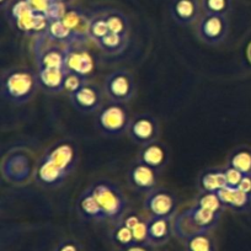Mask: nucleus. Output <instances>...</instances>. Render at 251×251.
I'll list each match as a JSON object with an SVG mask.
<instances>
[{
	"instance_id": "39448f33",
	"label": "nucleus",
	"mask_w": 251,
	"mask_h": 251,
	"mask_svg": "<svg viewBox=\"0 0 251 251\" xmlns=\"http://www.w3.org/2000/svg\"><path fill=\"white\" fill-rule=\"evenodd\" d=\"M102 90L111 102L128 103L137 94V84L133 74L126 69H117L105 76Z\"/></svg>"
},
{
	"instance_id": "aec40b11",
	"label": "nucleus",
	"mask_w": 251,
	"mask_h": 251,
	"mask_svg": "<svg viewBox=\"0 0 251 251\" xmlns=\"http://www.w3.org/2000/svg\"><path fill=\"white\" fill-rule=\"evenodd\" d=\"M75 207L79 216L86 221L106 222V217L101 209L100 204L96 201L94 195L89 191L88 187L79 195Z\"/></svg>"
},
{
	"instance_id": "6ab92c4d",
	"label": "nucleus",
	"mask_w": 251,
	"mask_h": 251,
	"mask_svg": "<svg viewBox=\"0 0 251 251\" xmlns=\"http://www.w3.org/2000/svg\"><path fill=\"white\" fill-rule=\"evenodd\" d=\"M91 16H88L83 10L76 8H68L63 21L71 28L80 43H85L89 41V25H90Z\"/></svg>"
},
{
	"instance_id": "a211bd4d",
	"label": "nucleus",
	"mask_w": 251,
	"mask_h": 251,
	"mask_svg": "<svg viewBox=\"0 0 251 251\" xmlns=\"http://www.w3.org/2000/svg\"><path fill=\"white\" fill-rule=\"evenodd\" d=\"M68 71L62 68H37L40 89L47 94H60L64 91V81Z\"/></svg>"
},
{
	"instance_id": "4c0bfd02",
	"label": "nucleus",
	"mask_w": 251,
	"mask_h": 251,
	"mask_svg": "<svg viewBox=\"0 0 251 251\" xmlns=\"http://www.w3.org/2000/svg\"><path fill=\"white\" fill-rule=\"evenodd\" d=\"M142 221H143V218H141L137 213H127L122 219L123 223L131 229H133L134 226H136L138 223H141Z\"/></svg>"
},
{
	"instance_id": "72a5a7b5",
	"label": "nucleus",
	"mask_w": 251,
	"mask_h": 251,
	"mask_svg": "<svg viewBox=\"0 0 251 251\" xmlns=\"http://www.w3.org/2000/svg\"><path fill=\"white\" fill-rule=\"evenodd\" d=\"M224 174H226V186L228 187H239L241 180H243L244 175L239 170H236L235 168L230 165H226L224 168Z\"/></svg>"
},
{
	"instance_id": "412c9836",
	"label": "nucleus",
	"mask_w": 251,
	"mask_h": 251,
	"mask_svg": "<svg viewBox=\"0 0 251 251\" xmlns=\"http://www.w3.org/2000/svg\"><path fill=\"white\" fill-rule=\"evenodd\" d=\"M139 161L146 165L151 166V169L159 171L163 170L168 163V151L165 147L158 141L143 147L139 153Z\"/></svg>"
},
{
	"instance_id": "c85d7f7f",
	"label": "nucleus",
	"mask_w": 251,
	"mask_h": 251,
	"mask_svg": "<svg viewBox=\"0 0 251 251\" xmlns=\"http://www.w3.org/2000/svg\"><path fill=\"white\" fill-rule=\"evenodd\" d=\"M110 32L106 21L105 14H99V15L91 16L90 25H89V38L94 42H98L99 40L106 36Z\"/></svg>"
},
{
	"instance_id": "b1692460",
	"label": "nucleus",
	"mask_w": 251,
	"mask_h": 251,
	"mask_svg": "<svg viewBox=\"0 0 251 251\" xmlns=\"http://www.w3.org/2000/svg\"><path fill=\"white\" fill-rule=\"evenodd\" d=\"M129 37L117 35V33L108 32L107 35L103 36L101 40L96 42L99 50H102L105 54L108 55H117L125 52L128 47Z\"/></svg>"
},
{
	"instance_id": "9b49d317",
	"label": "nucleus",
	"mask_w": 251,
	"mask_h": 251,
	"mask_svg": "<svg viewBox=\"0 0 251 251\" xmlns=\"http://www.w3.org/2000/svg\"><path fill=\"white\" fill-rule=\"evenodd\" d=\"M43 156L68 176L73 173L78 164L76 148L68 142H59V143L54 144L43 154Z\"/></svg>"
},
{
	"instance_id": "bb28decb",
	"label": "nucleus",
	"mask_w": 251,
	"mask_h": 251,
	"mask_svg": "<svg viewBox=\"0 0 251 251\" xmlns=\"http://www.w3.org/2000/svg\"><path fill=\"white\" fill-rule=\"evenodd\" d=\"M228 165L240 171L243 175H251V148L239 147L229 155Z\"/></svg>"
},
{
	"instance_id": "e433bc0d",
	"label": "nucleus",
	"mask_w": 251,
	"mask_h": 251,
	"mask_svg": "<svg viewBox=\"0 0 251 251\" xmlns=\"http://www.w3.org/2000/svg\"><path fill=\"white\" fill-rule=\"evenodd\" d=\"M26 3L30 5V8L35 13L45 14L46 15V11H47L48 6H50V0H26Z\"/></svg>"
},
{
	"instance_id": "f3484780",
	"label": "nucleus",
	"mask_w": 251,
	"mask_h": 251,
	"mask_svg": "<svg viewBox=\"0 0 251 251\" xmlns=\"http://www.w3.org/2000/svg\"><path fill=\"white\" fill-rule=\"evenodd\" d=\"M148 228V245L159 248L169 243L173 234V219L149 217L147 221Z\"/></svg>"
},
{
	"instance_id": "7ed1b4c3",
	"label": "nucleus",
	"mask_w": 251,
	"mask_h": 251,
	"mask_svg": "<svg viewBox=\"0 0 251 251\" xmlns=\"http://www.w3.org/2000/svg\"><path fill=\"white\" fill-rule=\"evenodd\" d=\"M100 204L106 222L116 224L123 219L128 209V200L117 183L110 180H98L88 186Z\"/></svg>"
},
{
	"instance_id": "c9c22d12",
	"label": "nucleus",
	"mask_w": 251,
	"mask_h": 251,
	"mask_svg": "<svg viewBox=\"0 0 251 251\" xmlns=\"http://www.w3.org/2000/svg\"><path fill=\"white\" fill-rule=\"evenodd\" d=\"M54 251H83V248L74 239H64L55 246Z\"/></svg>"
},
{
	"instance_id": "6e6552de",
	"label": "nucleus",
	"mask_w": 251,
	"mask_h": 251,
	"mask_svg": "<svg viewBox=\"0 0 251 251\" xmlns=\"http://www.w3.org/2000/svg\"><path fill=\"white\" fill-rule=\"evenodd\" d=\"M159 133H160L159 121L151 113H139L132 118L127 131L128 138L142 148L158 141Z\"/></svg>"
},
{
	"instance_id": "393cba45",
	"label": "nucleus",
	"mask_w": 251,
	"mask_h": 251,
	"mask_svg": "<svg viewBox=\"0 0 251 251\" xmlns=\"http://www.w3.org/2000/svg\"><path fill=\"white\" fill-rule=\"evenodd\" d=\"M111 239L113 244L120 249H133L137 246V241L134 239L133 230L126 226L122 221L115 224L112 231H111Z\"/></svg>"
},
{
	"instance_id": "f8f14e48",
	"label": "nucleus",
	"mask_w": 251,
	"mask_h": 251,
	"mask_svg": "<svg viewBox=\"0 0 251 251\" xmlns=\"http://www.w3.org/2000/svg\"><path fill=\"white\" fill-rule=\"evenodd\" d=\"M66 50V69L89 78L94 71V59L90 53L80 43L64 46Z\"/></svg>"
},
{
	"instance_id": "f257e3e1",
	"label": "nucleus",
	"mask_w": 251,
	"mask_h": 251,
	"mask_svg": "<svg viewBox=\"0 0 251 251\" xmlns=\"http://www.w3.org/2000/svg\"><path fill=\"white\" fill-rule=\"evenodd\" d=\"M40 89L37 72L26 67L4 69L0 79V93L3 100L14 105H24L35 98Z\"/></svg>"
},
{
	"instance_id": "ddd939ff",
	"label": "nucleus",
	"mask_w": 251,
	"mask_h": 251,
	"mask_svg": "<svg viewBox=\"0 0 251 251\" xmlns=\"http://www.w3.org/2000/svg\"><path fill=\"white\" fill-rule=\"evenodd\" d=\"M158 174V171L138 160L129 169L128 182L131 187L137 192L148 195L155 188H158L156 187Z\"/></svg>"
},
{
	"instance_id": "2eb2a0df",
	"label": "nucleus",
	"mask_w": 251,
	"mask_h": 251,
	"mask_svg": "<svg viewBox=\"0 0 251 251\" xmlns=\"http://www.w3.org/2000/svg\"><path fill=\"white\" fill-rule=\"evenodd\" d=\"M69 176L66 173L57 168L53 163H50L47 158L42 156L38 161L35 170L36 182L45 188H57L60 187Z\"/></svg>"
},
{
	"instance_id": "1a4fd4ad",
	"label": "nucleus",
	"mask_w": 251,
	"mask_h": 251,
	"mask_svg": "<svg viewBox=\"0 0 251 251\" xmlns=\"http://www.w3.org/2000/svg\"><path fill=\"white\" fill-rule=\"evenodd\" d=\"M143 209L149 217L173 219L177 213V200L165 188H155L144 197Z\"/></svg>"
},
{
	"instance_id": "9d476101",
	"label": "nucleus",
	"mask_w": 251,
	"mask_h": 251,
	"mask_svg": "<svg viewBox=\"0 0 251 251\" xmlns=\"http://www.w3.org/2000/svg\"><path fill=\"white\" fill-rule=\"evenodd\" d=\"M103 90L98 85L91 83H85L78 90L69 94L68 98L72 106L78 112L84 115L95 113L103 106Z\"/></svg>"
},
{
	"instance_id": "58836bf2",
	"label": "nucleus",
	"mask_w": 251,
	"mask_h": 251,
	"mask_svg": "<svg viewBox=\"0 0 251 251\" xmlns=\"http://www.w3.org/2000/svg\"><path fill=\"white\" fill-rule=\"evenodd\" d=\"M239 188L251 196V175H244L243 180L239 185Z\"/></svg>"
},
{
	"instance_id": "f03ea898",
	"label": "nucleus",
	"mask_w": 251,
	"mask_h": 251,
	"mask_svg": "<svg viewBox=\"0 0 251 251\" xmlns=\"http://www.w3.org/2000/svg\"><path fill=\"white\" fill-rule=\"evenodd\" d=\"M221 218L222 213L207 211L196 203L191 204L173 218V234L185 243L200 234H211L218 226Z\"/></svg>"
},
{
	"instance_id": "a19ab883",
	"label": "nucleus",
	"mask_w": 251,
	"mask_h": 251,
	"mask_svg": "<svg viewBox=\"0 0 251 251\" xmlns=\"http://www.w3.org/2000/svg\"><path fill=\"white\" fill-rule=\"evenodd\" d=\"M58 1H63V3H68L69 0H58Z\"/></svg>"
},
{
	"instance_id": "ea45409f",
	"label": "nucleus",
	"mask_w": 251,
	"mask_h": 251,
	"mask_svg": "<svg viewBox=\"0 0 251 251\" xmlns=\"http://www.w3.org/2000/svg\"><path fill=\"white\" fill-rule=\"evenodd\" d=\"M11 5V0H0V9L1 11H5L6 9L10 8Z\"/></svg>"
},
{
	"instance_id": "f704fd0d",
	"label": "nucleus",
	"mask_w": 251,
	"mask_h": 251,
	"mask_svg": "<svg viewBox=\"0 0 251 251\" xmlns=\"http://www.w3.org/2000/svg\"><path fill=\"white\" fill-rule=\"evenodd\" d=\"M133 235L137 241V245H148V228H147V221H142L137 224L133 229Z\"/></svg>"
},
{
	"instance_id": "5701e85b",
	"label": "nucleus",
	"mask_w": 251,
	"mask_h": 251,
	"mask_svg": "<svg viewBox=\"0 0 251 251\" xmlns=\"http://www.w3.org/2000/svg\"><path fill=\"white\" fill-rule=\"evenodd\" d=\"M45 35L47 36V38L50 42L58 43V45L62 46L80 43L78 41V38L74 36V33L72 32L71 28L64 24L63 20L50 21L47 28L45 31ZM80 45H83V43H80Z\"/></svg>"
},
{
	"instance_id": "4468645a",
	"label": "nucleus",
	"mask_w": 251,
	"mask_h": 251,
	"mask_svg": "<svg viewBox=\"0 0 251 251\" xmlns=\"http://www.w3.org/2000/svg\"><path fill=\"white\" fill-rule=\"evenodd\" d=\"M201 0H173L170 14L173 20L181 26H190L201 19Z\"/></svg>"
},
{
	"instance_id": "cd10ccee",
	"label": "nucleus",
	"mask_w": 251,
	"mask_h": 251,
	"mask_svg": "<svg viewBox=\"0 0 251 251\" xmlns=\"http://www.w3.org/2000/svg\"><path fill=\"white\" fill-rule=\"evenodd\" d=\"M185 251H217L216 243L209 234H200L183 243Z\"/></svg>"
},
{
	"instance_id": "423d86ee",
	"label": "nucleus",
	"mask_w": 251,
	"mask_h": 251,
	"mask_svg": "<svg viewBox=\"0 0 251 251\" xmlns=\"http://www.w3.org/2000/svg\"><path fill=\"white\" fill-rule=\"evenodd\" d=\"M8 10L10 19L15 24L16 27L25 33L38 35L41 32H45L50 23L45 14L35 13L26 3V0H16Z\"/></svg>"
},
{
	"instance_id": "7c9ffc66",
	"label": "nucleus",
	"mask_w": 251,
	"mask_h": 251,
	"mask_svg": "<svg viewBox=\"0 0 251 251\" xmlns=\"http://www.w3.org/2000/svg\"><path fill=\"white\" fill-rule=\"evenodd\" d=\"M201 5L203 14L226 16L231 10V0H201Z\"/></svg>"
},
{
	"instance_id": "c756f323",
	"label": "nucleus",
	"mask_w": 251,
	"mask_h": 251,
	"mask_svg": "<svg viewBox=\"0 0 251 251\" xmlns=\"http://www.w3.org/2000/svg\"><path fill=\"white\" fill-rule=\"evenodd\" d=\"M196 204L207 211L216 212V213H223V211L226 209L217 192H201V195L197 197Z\"/></svg>"
},
{
	"instance_id": "0eeeda50",
	"label": "nucleus",
	"mask_w": 251,
	"mask_h": 251,
	"mask_svg": "<svg viewBox=\"0 0 251 251\" xmlns=\"http://www.w3.org/2000/svg\"><path fill=\"white\" fill-rule=\"evenodd\" d=\"M200 40L209 46H218L226 40L229 33V20L223 15L203 14L196 25Z\"/></svg>"
},
{
	"instance_id": "4be33fe9",
	"label": "nucleus",
	"mask_w": 251,
	"mask_h": 251,
	"mask_svg": "<svg viewBox=\"0 0 251 251\" xmlns=\"http://www.w3.org/2000/svg\"><path fill=\"white\" fill-rule=\"evenodd\" d=\"M226 187L224 168H212L202 171L199 176V188L201 192H218Z\"/></svg>"
},
{
	"instance_id": "2f4dec72",
	"label": "nucleus",
	"mask_w": 251,
	"mask_h": 251,
	"mask_svg": "<svg viewBox=\"0 0 251 251\" xmlns=\"http://www.w3.org/2000/svg\"><path fill=\"white\" fill-rule=\"evenodd\" d=\"M67 10H68L67 3L58 1V0H50V6H48L47 11H46V18L48 19V21L63 20Z\"/></svg>"
},
{
	"instance_id": "a878e982",
	"label": "nucleus",
	"mask_w": 251,
	"mask_h": 251,
	"mask_svg": "<svg viewBox=\"0 0 251 251\" xmlns=\"http://www.w3.org/2000/svg\"><path fill=\"white\" fill-rule=\"evenodd\" d=\"M106 21L110 32L117 33V35L129 37L131 32V24H129L128 18L123 13L118 10H111L105 13Z\"/></svg>"
},
{
	"instance_id": "20e7f679",
	"label": "nucleus",
	"mask_w": 251,
	"mask_h": 251,
	"mask_svg": "<svg viewBox=\"0 0 251 251\" xmlns=\"http://www.w3.org/2000/svg\"><path fill=\"white\" fill-rule=\"evenodd\" d=\"M131 121V113L123 103L111 101L105 103L95 116L96 129L106 137H120L127 133Z\"/></svg>"
},
{
	"instance_id": "473e14b6",
	"label": "nucleus",
	"mask_w": 251,
	"mask_h": 251,
	"mask_svg": "<svg viewBox=\"0 0 251 251\" xmlns=\"http://www.w3.org/2000/svg\"><path fill=\"white\" fill-rule=\"evenodd\" d=\"M88 78H85V76L68 72V74H67L66 76V81H64V91H67L69 95V94L78 90L81 85H84V84L88 83Z\"/></svg>"
},
{
	"instance_id": "dca6fc26",
	"label": "nucleus",
	"mask_w": 251,
	"mask_h": 251,
	"mask_svg": "<svg viewBox=\"0 0 251 251\" xmlns=\"http://www.w3.org/2000/svg\"><path fill=\"white\" fill-rule=\"evenodd\" d=\"M218 196L226 209L235 213H246L251 211V196L239 187H224L219 190Z\"/></svg>"
}]
</instances>
